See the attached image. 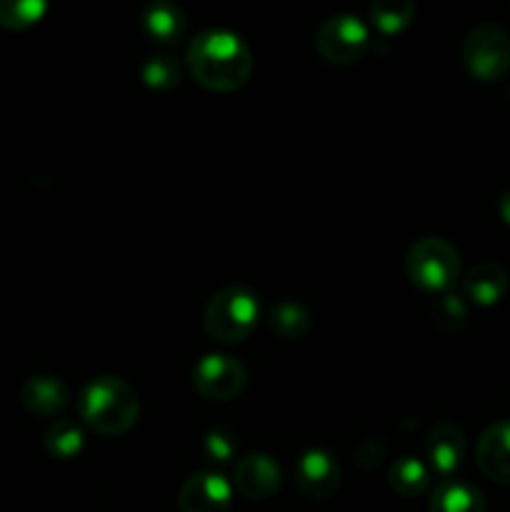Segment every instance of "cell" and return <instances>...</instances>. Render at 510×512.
<instances>
[{"label":"cell","instance_id":"obj_1","mask_svg":"<svg viewBox=\"0 0 510 512\" xmlns=\"http://www.w3.org/2000/svg\"><path fill=\"white\" fill-rule=\"evenodd\" d=\"M188 68L210 90H235L253 73V53L243 35L213 25L195 35L188 48Z\"/></svg>","mask_w":510,"mask_h":512},{"label":"cell","instance_id":"obj_2","mask_svg":"<svg viewBox=\"0 0 510 512\" xmlns=\"http://www.w3.org/2000/svg\"><path fill=\"white\" fill-rule=\"evenodd\" d=\"M78 413L88 428L100 435H120L138 420V393L128 380L118 375H100L83 388Z\"/></svg>","mask_w":510,"mask_h":512},{"label":"cell","instance_id":"obj_3","mask_svg":"<svg viewBox=\"0 0 510 512\" xmlns=\"http://www.w3.org/2000/svg\"><path fill=\"white\" fill-rule=\"evenodd\" d=\"M260 315V300L245 285H225L210 295L203 310L205 333L220 343H238L253 333Z\"/></svg>","mask_w":510,"mask_h":512},{"label":"cell","instance_id":"obj_4","mask_svg":"<svg viewBox=\"0 0 510 512\" xmlns=\"http://www.w3.org/2000/svg\"><path fill=\"white\" fill-rule=\"evenodd\" d=\"M405 268L420 288L448 290L460 275V253L450 240L428 235L410 245Z\"/></svg>","mask_w":510,"mask_h":512},{"label":"cell","instance_id":"obj_5","mask_svg":"<svg viewBox=\"0 0 510 512\" xmlns=\"http://www.w3.org/2000/svg\"><path fill=\"white\" fill-rule=\"evenodd\" d=\"M463 65L473 78L490 83L510 70V35L495 23H480L465 35Z\"/></svg>","mask_w":510,"mask_h":512},{"label":"cell","instance_id":"obj_6","mask_svg":"<svg viewBox=\"0 0 510 512\" xmlns=\"http://www.w3.org/2000/svg\"><path fill=\"white\" fill-rule=\"evenodd\" d=\"M370 28L353 13H338L325 18L315 30V48L328 63H353L368 50Z\"/></svg>","mask_w":510,"mask_h":512},{"label":"cell","instance_id":"obj_7","mask_svg":"<svg viewBox=\"0 0 510 512\" xmlns=\"http://www.w3.org/2000/svg\"><path fill=\"white\" fill-rule=\"evenodd\" d=\"M245 383H248V370L233 355L208 353L193 368L195 390L203 398L218 400V403L233 400L235 395L243 393Z\"/></svg>","mask_w":510,"mask_h":512},{"label":"cell","instance_id":"obj_8","mask_svg":"<svg viewBox=\"0 0 510 512\" xmlns=\"http://www.w3.org/2000/svg\"><path fill=\"white\" fill-rule=\"evenodd\" d=\"M340 465L330 450L308 448L295 463V485L310 500H325L338 490Z\"/></svg>","mask_w":510,"mask_h":512},{"label":"cell","instance_id":"obj_9","mask_svg":"<svg viewBox=\"0 0 510 512\" xmlns=\"http://www.w3.org/2000/svg\"><path fill=\"white\" fill-rule=\"evenodd\" d=\"M233 485L215 470H198L178 493L180 512H228Z\"/></svg>","mask_w":510,"mask_h":512},{"label":"cell","instance_id":"obj_10","mask_svg":"<svg viewBox=\"0 0 510 512\" xmlns=\"http://www.w3.org/2000/svg\"><path fill=\"white\" fill-rule=\"evenodd\" d=\"M235 488L250 500H265L270 495L278 493L280 480V465L273 455L268 453H248L235 463L233 470Z\"/></svg>","mask_w":510,"mask_h":512},{"label":"cell","instance_id":"obj_11","mask_svg":"<svg viewBox=\"0 0 510 512\" xmlns=\"http://www.w3.org/2000/svg\"><path fill=\"white\" fill-rule=\"evenodd\" d=\"M465 433L455 423H438L430 430L425 440V455H428L430 473L440 480H448L460 468L465 458Z\"/></svg>","mask_w":510,"mask_h":512},{"label":"cell","instance_id":"obj_12","mask_svg":"<svg viewBox=\"0 0 510 512\" xmlns=\"http://www.w3.org/2000/svg\"><path fill=\"white\" fill-rule=\"evenodd\" d=\"M475 460L490 480L510 485V420H498L483 430L475 448Z\"/></svg>","mask_w":510,"mask_h":512},{"label":"cell","instance_id":"obj_13","mask_svg":"<svg viewBox=\"0 0 510 512\" xmlns=\"http://www.w3.org/2000/svg\"><path fill=\"white\" fill-rule=\"evenodd\" d=\"M70 390L55 375H33L20 385V403L40 418H53L68 405Z\"/></svg>","mask_w":510,"mask_h":512},{"label":"cell","instance_id":"obj_14","mask_svg":"<svg viewBox=\"0 0 510 512\" xmlns=\"http://www.w3.org/2000/svg\"><path fill=\"white\" fill-rule=\"evenodd\" d=\"M143 30L158 43H178L185 33V20L183 8L178 3H168V0H155L143 8L140 15Z\"/></svg>","mask_w":510,"mask_h":512},{"label":"cell","instance_id":"obj_15","mask_svg":"<svg viewBox=\"0 0 510 512\" xmlns=\"http://www.w3.org/2000/svg\"><path fill=\"white\" fill-rule=\"evenodd\" d=\"M465 295L478 305H495L505 298L510 288L508 270L498 263H480L465 275Z\"/></svg>","mask_w":510,"mask_h":512},{"label":"cell","instance_id":"obj_16","mask_svg":"<svg viewBox=\"0 0 510 512\" xmlns=\"http://www.w3.org/2000/svg\"><path fill=\"white\" fill-rule=\"evenodd\" d=\"M430 512H488L483 493L465 480H440L430 498Z\"/></svg>","mask_w":510,"mask_h":512},{"label":"cell","instance_id":"obj_17","mask_svg":"<svg viewBox=\"0 0 510 512\" xmlns=\"http://www.w3.org/2000/svg\"><path fill=\"white\" fill-rule=\"evenodd\" d=\"M430 468L418 458H410V455H403V458L395 460L388 470L390 488L395 493H400L403 498H415V495L425 493L430 485Z\"/></svg>","mask_w":510,"mask_h":512},{"label":"cell","instance_id":"obj_18","mask_svg":"<svg viewBox=\"0 0 510 512\" xmlns=\"http://www.w3.org/2000/svg\"><path fill=\"white\" fill-rule=\"evenodd\" d=\"M270 328L285 340L303 338L310 330V310L300 300L283 298L270 308Z\"/></svg>","mask_w":510,"mask_h":512},{"label":"cell","instance_id":"obj_19","mask_svg":"<svg viewBox=\"0 0 510 512\" xmlns=\"http://www.w3.org/2000/svg\"><path fill=\"white\" fill-rule=\"evenodd\" d=\"M83 430L73 420H55L43 435V448L55 460H73L83 450Z\"/></svg>","mask_w":510,"mask_h":512},{"label":"cell","instance_id":"obj_20","mask_svg":"<svg viewBox=\"0 0 510 512\" xmlns=\"http://www.w3.org/2000/svg\"><path fill=\"white\" fill-rule=\"evenodd\" d=\"M45 0H0V25L8 30H25L45 15Z\"/></svg>","mask_w":510,"mask_h":512},{"label":"cell","instance_id":"obj_21","mask_svg":"<svg viewBox=\"0 0 510 512\" xmlns=\"http://www.w3.org/2000/svg\"><path fill=\"white\" fill-rule=\"evenodd\" d=\"M415 5L410 0H375L370 5V18L383 33H395L413 20Z\"/></svg>","mask_w":510,"mask_h":512},{"label":"cell","instance_id":"obj_22","mask_svg":"<svg viewBox=\"0 0 510 512\" xmlns=\"http://www.w3.org/2000/svg\"><path fill=\"white\" fill-rule=\"evenodd\" d=\"M140 75L150 88H173L183 78V68L170 55H150L140 68Z\"/></svg>","mask_w":510,"mask_h":512},{"label":"cell","instance_id":"obj_23","mask_svg":"<svg viewBox=\"0 0 510 512\" xmlns=\"http://www.w3.org/2000/svg\"><path fill=\"white\" fill-rule=\"evenodd\" d=\"M465 320H468V305L458 295L445 293L433 303V323L445 333H458Z\"/></svg>","mask_w":510,"mask_h":512},{"label":"cell","instance_id":"obj_24","mask_svg":"<svg viewBox=\"0 0 510 512\" xmlns=\"http://www.w3.org/2000/svg\"><path fill=\"white\" fill-rule=\"evenodd\" d=\"M203 453L213 463H225L235 453V435L225 428L210 430L203 440Z\"/></svg>","mask_w":510,"mask_h":512},{"label":"cell","instance_id":"obj_25","mask_svg":"<svg viewBox=\"0 0 510 512\" xmlns=\"http://www.w3.org/2000/svg\"><path fill=\"white\" fill-rule=\"evenodd\" d=\"M385 455V443L380 438H368L360 443L358 448V460L363 468H370V465H378V460Z\"/></svg>","mask_w":510,"mask_h":512},{"label":"cell","instance_id":"obj_26","mask_svg":"<svg viewBox=\"0 0 510 512\" xmlns=\"http://www.w3.org/2000/svg\"><path fill=\"white\" fill-rule=\"evenodd\" d=\"M498 213L503 218V223L510 225V188L503 190V195L498 198Z\"/></svg>","mask_w":510,"mask_h":512}]
</instances>
